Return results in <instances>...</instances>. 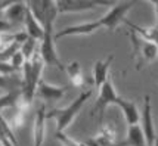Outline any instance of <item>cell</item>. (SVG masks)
I'll list each match as a JSON object with an SVG mask.
<instances>
[{"instance_id": "6da1fadb", "label": "cell", "mask_w": 158, "mask_h": 146, "mask_svg": "<svg viewBox=\"0 0 158 146\" xmlns=\"http://www.w3.org/2000/svg\"><path fill=\"white\" fill-rule=\"evenodd\" d=\"M44 62L41 59L39 49L34 55L31 56V59L25 61L22 67V80H21V99L24 103L28 106L33 103L37 91V84L41 80V71H43Z\"/></svg>"}, {"instance_id": "8992f818", "label": "cell", "mask_w": 158, "mask_h": 146, "mask_svg": "<svg viewBox=\"0 0 158 146\" xmlns=\"http://www.w3.org/2000/svg\"><path fill=\"white\" fill-rule=\"evenodd\" d=\"M24 3L33 12L41 27L48 22H55L56 16L59 15L55 0H24Z\"/></svg>"}, {"instance_id": "5bb4252c", "label": "cell", "mask_w": 158, "mask_h": 146, "mask_svg": "<svg viewBox=\"0 0 158 146\" xmlns=\"http://www.w3.org/2000/svg\"><path fill=\"white\" fill-rule=\"evenodd\" d=\"M112 59H114V55H108L106 58L96 61L93 65V84L98 89L108 78V71H110V67L112 63Z\"/></svg>"}, {"instance_id": "7a4b0ae2", "label": "cell", "mask_w": 158, "mask_h": 146, "mask_svg": "<svg viewBox=\"0 0 158 146\" xmlns=\"http://www.w3.org/2000/svg\"><path fill=\"white\" fill-rule=\"evenodd\" d=\"M92 96H93V89H87V90L81 91L68 106H65V108H55L50 112H46V118H49V117L53 118L56 121V130L58 132H64L76 120V117L78 115V112L81 111L84 103Z\"/></svg>"}, {"instance_id": "44dd1931", "label": "cell", "mask_w": 158, "mask_h": 146, "mask_svg": "<svg viewBox=\"0 0 158 146\" xmlns=\"http://www.w3.org/2000/svg\"><path fill=\"white\" fill-rule=\"evenodd\" d=\"M0 90L10 91V90H21V80L6 74H0Z\"/></svg>"}, {"instance_id": "9c48e42d", "label": "cell", "mask_w": 158, "mask_h": 146, "mask_svg": "<svg viewBox=\"0 0 158 146\" xmlns=\"http://www.w3.org/2000/svg\"><path fill=\"white\" fill-rule=\"evenodd\" d=\"M139 125L143 132L146 146H154L157 134H155V127H154V120H152V105L149 95H146L143 99V108H142V112H140Z\"/></svg>"}, {"instance_id": "ac0fdd59", "label": "cell", "mask_w": 158, "mask_h": 146, "mask_svg": "<svg viewBox=\"0 0 158 146\" xmlns=\"http://www.w3.org/2000/svg\"><path fill=\"white\" fill-rule=\"evenodd\" d=\"M24 15H25V3L22 0H19L14 5H10L5 10V19L14 25V24L24 21Z\"/></svg>"}, {"instance_id": "ffe728a7", "label": "cell", "mask_w": 158, "mask_h": 146, "mask_svg": "<svg viewBox=\"0 0 158 146\" xmlns=\"http://www.w3.org/2000/svg\"><path fill=\"white\" fill-rule=\"evenodd\" d=\"M21 100V90H10L6 91V95H0V111L10 109L19 103Z\"/></svg>"}, {"instance_id": "7c38bea8", "label": "cell", "mask_w": 158, "mask_h": 146, "mask_svg": "<svg viewBox=\"0 0 158 146\" xmlns=\"http://www.w3.org/2000/svg\"><path fill=\"white\" fill-rule=\"evenodd\" d=\"M67 91V87H62V86H56V84H50L46 83L44 80H40L37 84V91L35 95H39L40 97H43L44 100H50V102H55L64 97Z\"/></svg>"}, {"instance_id": "277c9868", "label": "cell", "mask_w": 158, "mask_h": 146, "mask_svg": "<svg viewBox=\"0 0 158 146\" xmlns=\"http://www.w3.org/2000/svg\"><path fill=\"white\" fill-rule=\"evenodd\" d=\"M130 40L133 43V56L136 58V70H142L148 63H151L154 59H157L158 56V47L157 44L152 42L140 39L136 33L130 31Z\"/></svg>"}, {"instance_id": "4dcf8cb0", "label": "cell", "mask_w": 158, "mask_h": 146, "mask_svg": "<svg viewBox=\"0 0 158 146\" xmlns=\"http://www.w3.org/2000/svg\"><path fill=\"white\" fill-rule=\"evenodd\" d=\"M114 2H115V0H114Z\"/></svg>"}, {"instance_id": "52a82bcc", "label": "cell", "mask_w": 158, "mask_h": 146, "mask_svg": "<svg viewBox=\"0 0 158 146\" xmlns=\"http://www.w3.org/2000/svg\"><path fill=\"white\" fill-rule=\"evenodd\" d=\"M59 14H73L92 10L99 6H112L114 0H55Z\"/></svg>"}, {"instance_id": "4fadbf2b", "label": "cell", "mask_w": 158, "mask_h": 146, "mask_svg": "<svg viewBox=\"0 0 158 146\" xmlns=\"http://www.w3.org/2000/svg\"><path fill=\"white\" fill-rule=\"evenodd\" d=\"M120 106V109L123 111L124 120L127 125H133V124H139V118H140V112H139L138 106L135 102H131L129 99H124V97H118L117 103Z\"/></svg>"}, {"instance_id": "4316f807", "label": "cell", "mask_w": 158, "mask_h": 146, "mask_svg": "<svg viewBox=\"0 0 158 146\" xmlns=\"http://www.w3.org/2000/svg\"><path fill=\"white\" fill-rule=\"evenodd\" d=\"M12 28V24L7 22L6 19H0V33H5V31H9Z\"/></svg>"}, {"instance_id": "484cf974", "label": "cell", "mask_w": 158, "mask_h": 146, "mask_svg": "<svg viewBox=\"0 0 158 146\" xmlns=\"http://www.w3.org/2000/svg\"><path fill=\"white\" fill-rule=\"evenodd\" d=\"M16 2H19V0H0V14H3L7 7L16 3Z\"/></svg>"}, {"instance_id": "603a6c76", "label": "cell", "mask_w": 158, "mask_h": 146, "mask_svg": "<svg viewBox=\"0 0 158 146\" xmlns=\"http://www.w3.org/2000/svg\"><path fill=\"white\" fill-rule=\"evenodd\" d=\"M25 56L22 55V52L21 50H16L14 55H12V58H10V65L15 68V71H21L22 70V67H24V63H25Z\"/></svg>"}, {"instance_id": "e0dca14e", "label": "cell", "mask_w": 158, "mask_h": 146, "mask_svg": "<svg viewBox=\"0 0 158 146\" xmlns=\"http://www.w3.org/2000/svg\"><path fill=\"white\" fill-rule=\"evenodd\" d=\"M124 24H127L130 31L136 33V34L143 39V40H148V42H152L154 44H157L158 47V28L157 27H143V25H138V24H133L129 19H126Z\"/></svg>"}, {"instance_id": "f546056e", "label": "cell", "mask_w": 158, "mask_h": 146, "mask_svg": "<svg viewBox=\"0 0 158 146\" xmlns=\"http://www.w3.org/2000/svg\"><path fill=\"white\" fill-rule=\"evenodd\" d=\"M154 146H158V137H155V142H154Z\"/></svg>"}, {"instance_id": "9a60e30c", "label": "cell", "mask_w": 158, "mask_h": 146, "mask_svg": "<svg viewBox=\"0 0 158 146\" xmlns=\"http://www.w3.org/2000/svg\"><path fill=\"white\" fill-rule=\"evenodd\" d=\"M24 27H25V33H27L28 37H33L35 40H39L40 42L41 37H43V33H44V30L41 27V24L37 19H35V16L33 15V12L25 6V15H24Z\"/></svg>"}, {"instance_id": "d6986e66", "label": "cell", "mask_w": 158, "mask_h": 146, "mask_svg": "<svg viewBox=\"0 0 158 146\" xmlns=\"http://www.w3.org/2000/svg\"><path fill=\"white\" fill-rule=\"evenodd\" d=\"M64 71H67V74H68L73 86H76V87H83V86H84V75H83L81 65H80L78 61L69 62L68 65L65 67Z\"/></svg>"}, {"instance_id": "3957f363", "label": "cell", "mask_w": 158, "mask_h": 146, "mask_svg": "<svg viewBox=\"0 0 158 146\" xmlns=\"http://www.w3.org/2000/svg\"><path fill=\"white\" fill-rule=\"evenodd\" d=\"M55 22H48L43 25V37L39 42V53H40L41 59L44 65L49 67H56L59 70H65V65H62V62L58 58V52H56V40H55V30H53Z\"/></svg>"}, {"instance_id": "5b68a950", "label": "cell", "mask_w": 158, "mask_h": 146, "mask_svg": "<svg viewBox=\"0 0 158 146\" xmlns=\"http://www.w3.org/2000/svg\"><path fill=\"white\" fill-rule=\"evenodd\" d=\"M136 5V2H121V3H114L110 9L106 10V14L102 18H99V21L102 24V28L108 31H115L124 21L127 19V14L130 12V9Z\"/></svg>"}, {"instance_id": "8fae6325", "label": "cell", "mask_w": 158, "mask_h": 146, "mask_svg": "<svg viewBox=\"0 0 158 146\" xmlns=\"http://www.w3.org/2000/svg\"><path fill=\"white\" fill-rule=\"evenodd\" d=\"M46 134V105L41 103L35 112L34 128H33V146H43Z\"/></svg>"}, {"instance_id": "cb8c5ba5", "label": "cell", "mask_w": 158, "mask_h": 146, "mask_svg": "<svg viewBox=\"0 0 158 146\" xmlns=\"http://www.w3.org/2000/svg\"><path fill=\"white\" fill-rule=\"evenodd\" d=\"M56 139L61 142L62 146H81V142H77V140L71 139L69 136L64 134V132H58V133H56Z\"/></svg>"}, {"instance_id": "2e32d148", "label": "cell", "mask_w": 158, "mask_h": 146, "mask_svg": "<svg viewBox=\"0 0 158 146\" xmlns=\"http://www.w3.org/2000/svg\"><path fill=\"white\" fill-rule=\"evenodd\" d=\"M114 146H146L143 132L139 124H133L127 127V136L124 142L114 143Z\"/></svg>"}, {"instance_id": "30bf717a", "label": "cell", "mask_w": 158, "mask_h": 146, "mask_svg": "<svg viewBox=\"0 0 158 146\" xmlns=\"http://www.w3.org/2000/svg\"><path fill=\"white\" fill-rule=\"evenodd\" d=\"M102 28V24L99 19L90 22H80L76 25H69V27L64 28L61 31L55 33V40L58 42L62 37H68V35H90L93 33H96L98 30Z\"/></svg>"}, {"instance_id": "f1b7e54d", "label": "cell", "mask_w": 158, "mask_h": 146, "mask_svg": "<svg viewBox=\"0 0 158 146\" xmlns=\"http://www.w3.org/2000/svg\"><path fill=\"white\" fill-rule=\"evenodd\" d=\"M148 2H149L151 5H154V6H155V5H157V3H158V0H148Z\"/></svg>"}, {"instance_id": "ba28073f", "label": "cell", "mask_w": 158, "mask_h": 146, "mask_svg": "<svg viewBox=\"0 0 158 146\" xmlns=\"http://www.w3.org/2000/svg\"><path fill=\"white\" fill-rule=\"evenodd\" d=\"M118 93L114 87V84L111 81V78H106L102 83V86L99 87V93H98V99L95 102L93 106V114H99V118H103V114L105 109L110 106V105H115L118 99Z\"/></svg>"}, {"instance_id": "83f0119b", "label": "cell", "mask_w": 158, "mask_h": 146, "mask_svg": "<svg viewBox=\"0 0 158 146\" xmlns=\"http://www.w3.org/2000/svg\"><path fill=\"white\" fill-rule=\"evenodd\" d=\"M155 18H157V25H155V27L158 28V3L155 5Z\"/></svg>"}, {"instance_id": "7402d4cb", "label": "cell", "mask_w": 158, "mask_h": 146, "mask_svg": "<svg viewBox=\"0 0 158 146\" xmlns=\"http://www.w3.org/2000/svg\"><path fill=\"white\" fill-rule=\"evenodd\" d=\"M39 49V40H35L33 37H27V40L21 44L19 50L22 52V55L25 56V59H31V56L34 55Z\"/></svg>"}, {"instance_id": "d4e9b609", "label": "cell", "mask_w": 158, "mask_h": 146, "mask_svg": "<svg viewBox=\"0 0 158 146\" xmlns=\"http://www.w3.org/2000/svg\"><path fill=\"white\" fill-rule=\"evenodd\" d=\"M12 42H14V34H7V31L0 33V50H3Z\"/></svg>"}]
</instances>
